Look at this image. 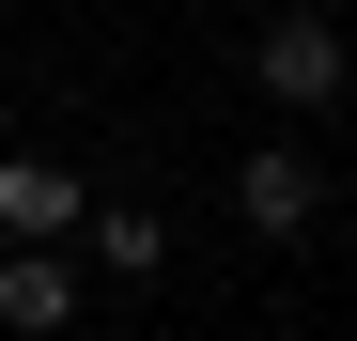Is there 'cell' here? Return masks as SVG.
Wrapping results in <instances>:
<instances>
[{
  "instance_id": "6da1fadb",
  "label": "cell",
  "mask_w": 357,
  "mask_h": 341,
  "mask_svg": "<svg viewBox=\"0 0 357 341\" xmlns=\"http://www.w3.org/2000/svg\"><path fill=\"white\" fill-rule=\"evenodd\" d=\"M249 78H264L280 125H311V109L357 93V47H342V16H264V31H249Z\"/></svg>"
},
{
  "instance_id": "3957f363",
  "label": "cell",
  "mask_w": 357,
  "mask_h": 341,
  "mask_svg": "<svg viewBox=\"0 0 357 341\" xmlns=\"http://www.w3.org/2000/svg\"><path fill=\"white\" fill-rule=\"evenodd\" d=\"M233 217H249L264 248H295V233H311V217H326V170H311V140H264L249 170H233Z\"/></svg>"
},
{
  "instance_id": "277c9868",
  "label": "cell",
  "mask_w": 357,
  "mask_h": 341,
  "mask_svg": "<svg viewBox=\"0 0 357 341\" xmlns=\"http://www.w3.org/2000/svg\"><path fill=\"white\" fill-rule=\"evenodd\" d=\"M0 326H16V341H63L78 326V248H0Z\"/></svg>"
},
{
  "instance_id": "5b68a950",
  "label": "cell",
  "mask_w": 357,
  "mask_h": 341,
  "mask_svg": "<svg viewBox=\"0 0 357 341\" xmlns=\"http://www.w3.org/2000/svg\"><path fill=\"white\" fill-rule=\"evenodd\" d=\"M78 264H109V279H155V264H171V233H155L140 202H93V233H78Z\"/></svg>"
},
{
  "instance_id": "7a4b0ae2",
  "label": "cell",
  "mask_w": 357,
  "mask_h": 341,
  "mask_svg": "<svg viewBox=\"0 0 357 341\" xmlns=\"http://www.w3.org/2000/svg\"><path fill=\"white\" fill-rule=\"evenodd\" d=\"M93 233V187L63 155H0V248H78Z\"/></svg>"
}]
</instances>
